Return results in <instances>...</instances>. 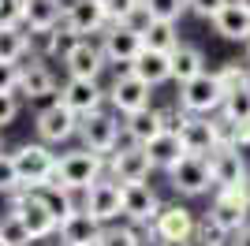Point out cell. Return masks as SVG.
Here are the masks:
<instances>
[{"label":"cell","mask_w":250,"mask_h":246,"mask_svg":"<svg viewBox=\"0 0 250 246\" xmlns=\"http://www.w3.org/2000/svg\"><path fill=\"white\" fill-rule=\"evenodd\" d=\"M104 175V157L101 153H90L83 145H75L67 153H56V175H52L49 186H63V190H75L83 194Z\"/></svg>","instance_id":"obj_1"},{"label":"cell","mask_w":250,"mask_h":246,"mask_svg":"<svg viewBox=\"0 0 250 246\" xmlns=\"http://www.w3.org/2000/svg\"><path fill=\"white\" fill-rule=\"evenodd\" d=\"M15 157V168H19V183L26 190H42V186L52 183V175H56V153H52V145L45 142H22L11 149Z\"/></svg>","instance_id":"obj_2"},{"label":"cell","mask_w":250,"mask_h":246,"mask_svg":"<svg viewBox=\"0 0 250 246\" xmlns=\"http://www.w3.org/2000/svg\"><path fill=\"white\" fill-rule=\"evenodd\" d=\"M34 138L45 145H67L79 138V116L71 112V108H63L56 97L52 101H45L38 112H34Z\"/></svg>","instance_id":"obj_3"},{"label":"cell","mask_w":250,"mask_h":246,"mask_svg":"<svg viewBox=\"0 0 250 246\" xmlns=\"http://www.w3.org/2000/svg\"><path fill=\"white\" fill-rule=\"evenodd\" d=\"M206 224L224 239H235L250 224V205L239 198V190H213V202L206 209Z\"/></svg>","instance_id":"obj_4"},{"label":"cell","mask_w":250,"mask_h":246,"mask_svg":"<svg viewBox=\"0 0 250 246\" xmlns=\"http://www.w3.org/2000/svg\"><path fill=\"white\" fill-rule=\"evenodd\" d=\"M224 93H228V90L217 82V75H213V71H202V75H194L190 82H183V86H179L176 104H179L187 116H213V112H220Z\"/></svg>","instance_id":"obj_5"},{"label":"cell","mask_w":250,"mask_h":246,"mask_svg":"<svg viewBox=\"0 0 250 246\" xmlns=\"http://www.w3.org/2000/svg\"><path fill=\"white\" fill-rule=\"evenodd\" d=\"M79 142H83V149H90V153L108 157L116 145L124 142V123H120V116H116L112 108H101V112L79 120Z\"/></svg>","instance_id":"obj_6"},{"label":"cell","mask_w":250,"mask_h":246,"mask_svg":"<svg viewBox=\"0 0 250 246\" xmlns=\"http://www.w3.org/2000/svg\"><path fill=\"white\" fill-rule=\"evenodd\" d=\"M153 161H149L146 145H135V142H120L112 153L104 157V175H112L116 183H146L153 175Z\"/></svg>","instance_id":"obj_7"},{"label":"cell","mask_w":250,"mask_h":246,"mask_svg":"<svg viewBox=\"0 0 250 246\" xmlns=\"http://www.w3.org/2000/svg\"><path fill=\"white\" fill-rule=\"evenodd\" d=\"M60 90V79L52 71V63L42 60V56H26L19 63V97L22 104H45L56 97Z\"/></svg>","instance_id":"obj_8"},{"label":"cell","mask_w":250,"mask_h":246,"mask_svg":"<svg viewBox=\"0 0 250 246\" xmlns=\"http://www.w3.org/2000/svg\"><path fill=\"white\" fill-rule=\"evenodd\" d=\"M8 209H11V213H19V220L26 224V231H30L34 243L56 239V220H52V213L42 205L38 190H26V186L11 190V194H8Z\"/></svg>","instance_id":"obj_9"},{"label":"cell","mask_w":250,"mask_h":246,"mask_svg":"<svg viewBox=\"0 0 250 246\" xmlns=\"http://www.w3.org/2000/svg\"><path fill=\"white\" fill-rule=\"evenodd\" d=\"M83 213H90L101 227L124 220V183H116L112 175H101L90 190H83Z\"/></svg>","instance_id":"obj_10"},{"label":"cell","mask_w":250,"mask_h":246,"mask_svg":"<svg viewBox=\"0 0 250 246\" xmlns=\"http://www.w3.org/2000/svg\"><path fill=\"white\" fill-rule=\"evenodd\" d=\"M56 101L63 108H71L79 120H86V116L108 108V90L97 79H63L60 90H56Z\"/></svg>","instance_id":"obj_11"},{"label":"cell","mask_w":250,"mask_h":246,"mask_svg":"<svg viewBox=\"0 0 250 246\" xmlns=\"http://www.w3.org/2000/svg\"><path fill=\"white\" fill-rule=\"evenodd\" d=\"M97 45H101L108 67H127L138 52L146 49V45H142V30L131 26V22H108L101 30V38H97Z\"/></svg>","instance_id":"obj_12"},{"label":"cell","mask_w":250,"mask_h":246,"mask_svg":"<svg viewBox=\"0 0 250 246\" xmlns=\"http://www.w3.org/2000/svg\"><path fill=\"white\" fill-rule=\"evenodd\" d=\"M104 90H108V108H112L120 120H124V116H131V112L149 108V97H153V90H149L142 79H135L127 67H120V71H116V79L108 82Z\"/></svg>","instance_id":"obj_13"},{"label":"cell","mask_w":250,"mask_h":246,"mask_svg":"<svg viewBox=\"0 0 250 246\" xmlns=\"http://www.w3.org/2000/svg\"><path fill=\"white\" fill-rule=\"evenodd\" d=\"M60 67H63V79H97V82H101L108 60H104L97 38H75L71 49L63 52Z\"/></svg>","instance_id":"obj_14"},{"label":"cell","mask_w":250,"mask_h":246,"mask_svg":"<svg viewBox=\"0 0 250 246\" xmlns=\"http://www.w3.org/2000/svg\"><path fill=\"white\" fill-rule=\"evenodd\" d=\"M168 186L176 190L179 198H202L213 190V179H209V157H183L179 164L168 168Z\"/></svg>","instance_id":"obj_15"},{"label":"cell","mask_w":250,"mask_h":246,"mask_svg":"<svg viewBox=\"0 0 250 246\" xmlns=\"http://www.w3.org/2000/svg\"><path fill=\"white\" fill-rule=\"evenodd\" d=\"M161 194H157L153 186L146 183H124V220L131 227H142V231H149L157 220V213H161Z\"/></svg>","instance_id":"obj_16"},{"label":"cell","mask_w":250,"mask_h":246,"mask_svg":"<svg viewBox=\"0 0 250 246\" xmlns=\"http://www.w3.org/2000/svg\"><path fill=\"white\" fill-rule=\"evenodd\" d=\"M209 179H213V190H239L250 179L247 157H243L239 145H228V149H213L209 153Z\"/></svg>","instance_id":"obj_17"},{"label":"cell","mask_w":250,"mask_h":246,"mask_svg":"<svg viewBox=\"0 0 250 246\" xmlns=\"http://www.w3.org/2000/svg\"><path fill=\"white\" fill-rule=\"evenodd\" d=\"M60 26L71 30L75 38H101V30L108 26V19H104V11H101L97 0H63Z\"/></svg>","instance_id":"obj_18"},{"label":"cell","mask_w":250,"mask_h":246,"mask_svg":"<svg viewBox=\"0 0 250 246\" xmlns=\"http://www.w3.org/2000/svg\"><path fill=\"white\" fill-rule=\"evenodd\" d=\"M149 231H153L157 239H194L198 216H194V209H187L183 202H165Z\"/></svg>","instance_id":"obj_19"},{"label":"cell","mask_w":250,"mask_h":246,"mask_svg":"<svg viewBox=\"0 0 250 246\" xmlns=\"http://www.w3.org/2000/svg\"><path fill=\"white\" fill-rule=\"evenodd\" d=\"M176 134H179V142H183V153H187V157H209L213 149H217L209 116H183V123H179Z\"/></svg>","instance_id":"obj_20"},{"label":"cell","mask_w":250,"mask_h":246,"mask_svg":"<svg viewBox=\"0 0 250 246\" xmlns=\"http://www.w3.org/2000/svg\"><path fill=\"white\" fill-rule=\"evenodd\" d=\"M127 71L135 75V79H142V82L149 86V90H157V86L172 82V63H168V52L142 49V52L135 56V60L127 63Z\"/></svg>","instance_id":"obj_21"},{"label":"cell","mask_w":250,"mask_h":246,"mask_svg":"<svg viewBox=\"0 0 250 246\" xmlns=\"http://www.w3.org/2000/svg\"><path fill=\"white\" fill-rule=\"evenodd\" d=\"M124 142H135V145H149L157 138V134L165 131V116H161V108H142V112H131L124 116Z\"/></svg>","instance_id":"obj_22"},{"label":"cell","mask_w":250,"mask_h":246,"mask_svg":"<svg viewBox=\"0 0 250 246\" xmlns=\"http://www.w3.org/2000/svg\"><path fill=\"white\" fill-rule=\"evenodd\" d=\"M56 239H60V246H97L101 224H97L90 213L79 209V213H71L60 227H56Z\"/></svg>","instance_id":"obj_23"},{"label":"cell","mask_w":250,"mask_h":246,"mask_svg":"<svg viewBox=\"0 0 250 246\" xmlns=\"http://www.w3.org/2000/svg\"><path fill=\"white\" fill-rule=\"evenodd\" d=\"M213 30H217L224 41H239V45H247V41H250V11L231 0L224 11L213 15Z\"/></svg>","instance_id":"obj_24"},{"label":"cell","mask_w":250,"mask_h":246,"mask_svg":"<svg viewBox=\"0 0 250 246\" xmlns=\"http://www.w3.org/2000/svg\"><path fill=\"white\" fill-rule=\"evenodd\" d=\"M168 63H172V82L183 86V82H190L194 75L206 71V52L198 45H190V41H179V49L168 52Z\"/></svg>","instance_id":"obj_25"},{"label":"cell","mask_w":250,"mask_h":246,"mask_svg":"<svg viewBox=\"0 0 250 246\" xmlns=\"http://www.w3.org/2000/svg\"><path fill=\"white\" fill-rule=\"evenodd\" d=\"M60 15H63V0H26L22 26L30 34H45L52 26H60Z\"/></svg>","instance_id":"obj_26"},{"label":"cell","mask_w":250,"mask_h":246,"mask_svg":"<svg viewBox=\"0 0 250 246\" xmlns=\"http://www.w3.org/2000/svg\"><path fill=\"white\" fill-rule=\"evenodd\" d=\"M26 56H34V34L26 26H0V60L22 63Z\"/></svg>","instance_id":"obj_27"},{"label":"cell","mask_w":250,"mask_h":246,"mask_svg":"<svg viewBox=\"0 0 250 246\" xmlns=\"http://www.w3.org/2000/svg\"><path fill=\"white\" fill-rule=\"evenodd\" d=\"M38 198H42V205L52 213L56 227H60L71 213H79V209H83V194H75V190H63V186H42V190H38Z\"/></svg>","instance_id":"obj_28"},{"label":"cell","mask_w":250,"mask_h":246,"mask_svg":"<svg viewBox=\"0 0 250 246\" xmlns=\"http://www.w3.org/2000/svg\"><path fill=\"white\" fill-rule=\"evenodd\" d=\"M146 153H149V161H153V168H161V172H168L172 164H179L183 161V142H179V134L176 131H161L153 138V142L146 145Z\"/></svg>","instance_id":"obj_29"},{"label":"cell","mask_w":250,"mask_h":246,"mask_svg":"<svg viewBox=\"0 0 250 246\" xmlns=\"http://www.w3.org/2000/svg\"><path fill=\"white\" fill-rule=\"evenodd\" d=\"M142 45L153 52H176L179 49V22H161L149 19L142 26Z\"/></svg>","instance_id":"obj_30"},{"label":"cell","mask_w":250,"mask_h":246,"mask_svg":"<svg viewBox=\"0 0 250 246\" xmlns=\"http://www.w3.org/2000/svg\"><path fill=\"white\" fill-rule=\"evenodd\" d=\"M71 41L75 34L71 30H63V26H52V30L45 34H34V56H42V60H63V52L71 49Z\"/></svg>","instance_id":"obj_31"},{"label":"cell","mask_w":250,"mask_h":246,"mask_svg":"<svg viewBox=\"0 0 250 246\" xmlns=\"http://www.w3.org/2000/svg\"><path fill=\"white\" fill-rule=\"evenodd\" d=\"M108 22H131V26H146V11H142V0H97Z\"/></svg>","instance_id":"obj_32"},{"label":"cell","mask_w":250,"mask_h":246,"mask_svg":"<svg viewBox=\"0 0 250 246\" xmlns=\"http://www.w3.org/2000/svg\"><path fill=\"white\" fill-rule=\"evenodd\" d=\"M97 246H146V231H142V227H131L127 220H116V224L101 227Z\"/></svg>","instance_id":"obj_33"},{"label":"cell","mask_w":250,"mask_h":246,"mask_svg":"<svg viewBox=\"0 0 250 246\" xmlns=\"http://www.w3.org/2000/svg\"><path fill=\"white\" fill-rule=\"evenodd\" d=\"M217 82L224 90H239V86H250V63L247 60H224L217 63Z\"/></svg>","instance_id":"obj_34"},{"label":"cell","mask_w":250,"mask_h":246,"mask_svg":"<svg viewBox=\"0 0 250 246\" xmlns=\"http://www.w3.org/2000/svg\"><path fill=\"white\" fill-rule=\"evenodd\" d=\"M0 243H4V246H34L26 224H22L19 213H11V209L0 216Z\"/></svg>","instance_id":"obj_35"},{"label":"cell","mask_w":250,"mask_h":246,"mask_svg":"<svg viewBox=\"0 0 250 246\" xmlns=\"http://www.w3.org/2000/svg\"><path fill=\"white\" fill-rule=\"evenodd\" d=\"M146 19H161V22H179L187 15V0H142Z\"/></svg>","instance_id":"obj_36"},{"label":"cell","mask_w":250,"mask_h":246,"mask_svg":"<svg viewBox=\"0 0 250 246\" xmlns=\"http://www.w3.org/2000/svg\"><path fill=\"white\" fill-rule=\"evenodd\" d=\"M220 112L228 116L231 123H247L250 120V86H239V90H228V93H224Z\"/></svg>","instance_id":"obj_37"},{"label":"cell","mask_w":250,"mask_h":246,"mask_svg":"<svg viewBox=\"0 0 250 246\" xmlns=\"http://www.w3.org/2000/svg\"><path fill=\"white\" fill-rule=\"evenodd\" d=\"M209 127H213V142H217V149L239 145V123H231L224 112H213V116H209Z\"/></svg>","instance_id":"obj_38"},{"label":"cell","mask_w":250,"mask_h":246,"mask_svg":"<svg viewBox=\"0 0 250 246\" xmlns=\"http://www.w3.org/2000/svg\"><path fill=\"white\" fill-rule=\"evenodd\" d=\"M19 168H15V157L8 149H0V198H8L11 190H19Z\"/></svg>","instance_id":"obj_39"},{"label":"cell","mask_w":250,"mask_h":246,"mask_svg":"<svg viewBox=\"0 0 250 246\" xmlns=\"http://www.w3.org/2000/svg\"><path fill=\"white\" fill-rule=\"evenodd\" d=\"M19 116H22V97L19 93H0V131H8Z\"/></svg>","instance_id":"obj_40"},{"label":"cell","mask_w":250,"mask_h":246,"mask_svg":"<svg viewBox=\"0 0 250 246\" xmlns=\"http://www.w3.org/2000/svg\"><path fill=\"white\" fill-rule=\"evenodd\" d=\"M231 0H187V11L194 15V19H206V22H213V15L217 11H224Z\"/></svg>","instance_id":"obj_41"},{"label":"cell","mask_w":250,"mask_h":246,"mask_svg":"<svg viewBox=\"0 0 250 246\" xmlns=\"http://www.w3.org/2000/svg\"><path fill=\"white\" fill-rule=\"evenodd\" d=\"M26 0H0V26H22Z\"/></svg>","instance_id":"obj_42"},{"label":"cell","mask_w":250,"mask_h":246,"mask_svg":"<svg viewBox=\"0 0 250 246\" xmlns=\"http://www.w3.org/2000/svg\"><path fill=\"white\" fill-rule=\"evenodd\" d=\"M0 93H19V63L0 60Z\"/></svg>","instance_id":"obj_43"},{"label":"cell","mask_w":250,"mask_h":246,"mask_svg":"<svg viewBox=\"0 0 250 246\" xmlns=\"http://www.w3.org/2000/svg\"><path fill=\"white\" fill-rule=\"evenodd\" d=\"M146 246H194V239H157L153 231H146Z\"/></svg>","instance_id":"obj_44"},{"label":"cell","mask_w":250,"mask_h":246,"mask_svg":"<svg viewBox=\"0 0 250 246\" xmlns=\"http://www.w3.org/2000/svg\"><path fill=\"white\" fill-rule=\"evenodd\" d=\"M239 149H250V120L239 123Z\"/></svg>","instance_id":"obj_45"},{"label":"cell","mask_w":250,"mask_h":246,"mask_svg":"<svg viewBox=\"0 0 250 246\" xmlns=\"http://www.w3.org/2000/svg\"><path fill=\"white\" fill-rule=\"evenodd\" d=\"M231 246H250V224L243 227V231H239L235 239H231Z\"/></svg>","instance_id":"obj_46"},{"label":"cell","mask_w":250,"mask_h":246,"mask_svg":"<svg viewBox=\"0 0 250 246\" xmlns=\"http://www.w3.org/2000/svg\"><path fill=\"white\" fill-rule=\"evenodd\" d=\"M239 198H243V202H247V205H250V179H247V183H243V186H239Z\"/></svg>","instance_id":"obj_47"},{"label":"cell","mask_w":250,"mask_h":246,"mask_svg":"<svg viewBox=\"0 0 250 246\" xmlns=\"http://www.w3.org/2000/svg\"><path fill=\"white\" fill-rule=\"evenodd\" d=\"M235 4H243V8H247V11H250V0H235Z\"/></svg>","instance_id":"obj_48"},{"label":"cell","mask_w":250,"mask_h":246,"mask_svg":"<svg viewBox=\"0 0 250 246\" xmlns=\"http://www.w3.org/2000/svg\"><path fill=\"white\" fill-rule=\"evenodd\" d=\"M247 63H250V41H247Z\"/></svg>","instance_id":"obj_49"},{"label":"cell","mask_w":250,"mask_h":246,"mask_svg":"<svg viewBox=\"0 0 250 246\" xmlns=\"http://www.w3.org/2000/svg\"><path fill=\"white\" fill-rule=\"evenodd\" d=\"M213 246H231V243H213Z\"/></svg>","instance_id":"obj_50"},{"label":"cell","mask_w":250,"mask_h":246,"mask_svg":"<svg viewBox=\"0 0 250 246\" xmlns=\"http://www.w3.org/2000/svg\"><path fill=\"white\" fill-rule=\"evenodd\" d=\"M0 149H4V145H0Z\"/></svg>","instance_id":"obj_51"},{"label":"cell","mask_w":250,"mask_h":246,"mask_svg":"<svg viewBox=\"0 0 250 246\" xmlns=\"http://www.w3.org/2000/svg\"><path fill=\"white\" fill-rule=\"evenodd\" d=\"M0 246H4V243H0Z\"/></svg>","instance_id":"obj_52"},{"label":"cell","mask_w":250,"mask_h":246,"mask_svg":"<svg viewBox=\"0 0 250 246\" xmlns=\"http://www.w3.org/2000/svg\"><path fill=\"white\" fill-rule=\"evenodd\" d=\"M56 246H60V243H56Z\"/></svg>","instance_id":"obj_53"}]
</instances>
